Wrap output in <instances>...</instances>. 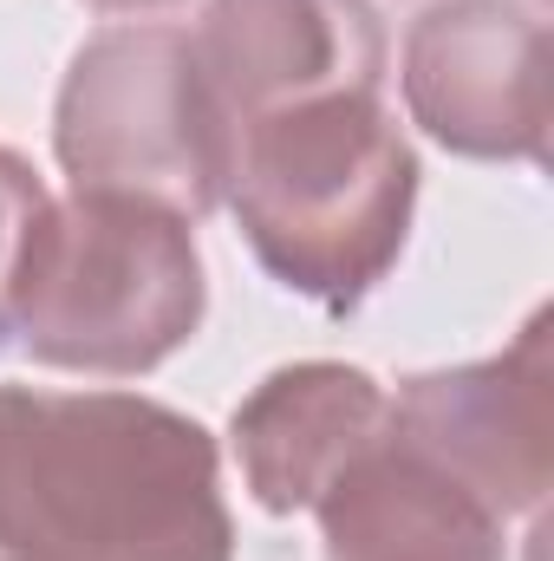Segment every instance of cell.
I'll return each mask as SVG.
<instances>
[{"instance_id":"obj_1","label":"cell","mask_w":554,"mask_h":561,"mask_svg":"<svg viewBox=\"0 0 554 561\" xmlns=\"http://www.w3.org/2000/svg\"><path fill=\"white\" fill-rule=\"evenodd\" d=\"M0 561H235L216 437L143 392L0 379Z\"/></svg>"},{"instance_id":"obj_2","label":"cell","mask_w":554,"mask_h":561,"mask_svg":"<svg viewBox=\"0 0 554 561\" xmlns=\"http://www.w3.org/2000/svg\"><path fill=\"white\" fill-rule=\"evenodd\" d=\"M222 203L275 287L353 313L412 242L417 150L379 92L307 99L242 125Z\"/></svg>"},{"instance_id":"obj_3","label":"cell","mask_w":554,"mask_h":561,"mask_svg":"<svg viewBox=\"0 0 554 561\" xmlns=\"http://www.w3.org/2000/svg\"><path fill=\"white\" fill-rule=\"evenodd\" d=\"M209 313V275L189 216L72 190L53 196L13 294V346L79 379H143L176 359Z\"/></svg>"},{"instance_id":"obj_4","label":"cell","mask_w":554,"mask_h":561,"mask_svg":"<svg viewBox=\"0 0 554 561\" xmlns=\"http://www.w3.org/2000/svg\"><path fill=\"white\" fill-rule=\"evenodd\" d=\"M53 157L72 190L143 196L203 222L229 196L235 125L222 118L183 26H105L66 66Z\"/></svg>"},{"instance_id":"obj_5","label":"cell","mask_w":554,"mask_h":561,"mask_svg":"<svg viewBox=\"0 0 554 561\" xmlns=\"http://www.w3.org/2000/svg\"><path fill=\"white\" fill-rule=\"evenodd\" d=\"M405 112L470 163L549 157V20L516 0H437L405 33Z\"/></svg>"},{"instance_id":"obj_6","label":"cell","mask_w":554,"mask_h":561,"mask_svg":"<svg viewBox=\"0 0 554 561\" xmlns=\"http://www.w3.org/2000/svg\"><path fill=\"white\" fill-rule=\"evenodd\" d=\"M554 366L549 313H535L503 353L417 373L392 392L385 431L450 470L470 496H483L503 523L535 516L554 477Z\"/></svg>"},{"instance_id":"obj_7","label":"cell","mask_w":554,"mask_h":561,"mask_svg":"<svg viewBox=\"0 0 554 561\" xmlns=\"http://www.w3.org/2000/svg\"><path fill=\"white\" fill-rule=\"evenodd\" d=\"M189 53L235 138L268 112L379 92L385 79V26L372 0H203Z\"/></svg>"},{"instance_id":"obj_8","label":"cell","mask_w":554,"mask_h":561,"mask_svg":"<svg viewBox=\"0 0 554 561\" xmlns=\"http://www.w3.org/2000/svg\"><path fill=\"white\" fill-rule=\"evenodd\" d=\"M392 392L346 359H300L268 373L229 419V444L249 496L268 516L313 510L333 477L385 437Z\"/></svg>"},{"instance_id":"obj_9","label":"cell","mask_w":554,"mask_h":561,"mask_svg":"<svg viewBox=\"0 0 554 561\" xmlns=\"http://www.w3.org/2000/svg\"><path fill=\"white\" fill-rule=\"evenodd\" d=\"M326 561H509V523L392 431L313 503Z\"/></svg>"},{"instance_id":"obj_10","label":"cell","mask_w":554,"mask_h":561,"mask_svg":"<svg viewBox=\"0 0 554 561\" xmlns=\"http://www.w3.org/2000/svg\"><path fill=\"white\" fill-rule=\"evenodd\" d=\"M53 190L46 176L0 144V346H13V294H20V262H26V242L46 216Z\"/></svg>"},{"instance_id":"obj_11","label":"cell","mask_w":554,"mask_h":561,"mask_svg":"<svg viewBox=\"0 0 554 561\" xmlns=\"http://www.w3.org/2000/svg\"><path fill=\"white\" fill-rule=\"evenodd\" d=\"M85 7H99V13H170L183 0H85Z\"/></svg>"}]
</instances>
